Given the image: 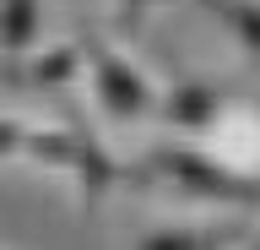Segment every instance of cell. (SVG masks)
<instances>
[{"label":"cell","mask_w":260,"mask_h":250,"mask_svg":"<svg viewBox=\"0 0 260 250\" xmlns=\"http://www.w3.org/2000/svg\"><path fill=\"white\" fill-rule=\"evenodd\" d=\"M136 180L168 185L174 196L217 201V207H255L260 201V185L239 180V174L222 169V163H211L206 152L190 147V142H157V147H146V163L136 169Z\"/></svg>","instance_id":"cell-1"},{"label":"cell","mask_w":260,"mask_h":250,"mask_svg":"<svg viewBox=\"0 0 260 250\" xmlns=\"http://www.w3.org/2000/svg\"><path fill=\"white\" fill-rule=\"evenodd\" d=\"M22 158H32V163H49L60 169V174H71L81 190V201L92 207L109 185L130 180V169H119L109 158V152L98 147V136L76 131V125H54V131H27V147H22Z\"/></svg>","instance_id":"cell-2"},{"label":"cell","mask_w":260,"mask_h":250,"mask_svg":"<svg viewBox=\"0 0 260 250\" xmlns=\"http://www.w3.org/2000/svg\"><path fill=\"white\" fill-rule=\"evenodd\" d=\"M81 60H87V76H92V98H98V109L109 120L136 125V120L157 115V87L146 82V71L136 66L125 49H114V44H103V38L92 33L81 44Z\"/></svg>","instance_id":"cell-3"},{"label":"cell","mask_w":260,"mask_h":250,"mask_svg":"<svg viewBox=\"0 0 260 250\" xmlns=\"http://www.w3.org/2000/svg\"><path fill=\"white\" fill-rule=\"evenodd\" d=\"M222 103H228V87H222V82H211V76H184L179 87H168V93L157 98V115L168 120L174 131L201 136V131L217 125Z\"/></svg>","instance_id":"cell-4"},{"label":"cell","mask_w":260,"mask_h":250,"mask_svg":"<svg viewBox=\"0 0 260 250\" xmlns=\"http://www.w3.org/2000/svg\"><path fill=\"white\" fill-rule=\"evenodd\" d=\"M81 71V49L60 44V49H22V54H0V87H16V93H49V87H65Z\"/></svg>","instance_id":"cell-5"},{"label":"cell","mask_w":260,"mask_h":250,"mask_svg":"<svg viewBox=\"0 0 260 250\" xmlns=\"http://www.w3.org/2000/svg\"><path fill=\"white\" fill-rule=\"evenodd\" d=\"M44 33V0H0V54L38 49Z\"/></svg>","instance_id":"cell-6"},{"label":"cell","mask_w":260,"mask_h":250,"mask_svg":"<svg viewBox=\"0 0 260 250\" xmlns=\"http://www.w3.org/2000/svg\"><path fill=\"white\" fill-rule=\"evenodd\" d=\"M195 6L211 11V17L233 33V44L260 66V0H195Z\"/></svg>","instance_id":"cell-7"},{"label":"cell","mask_w":260,"mask_h":250,"mask_svg":"<svg viewBox=\"0 0 260 250\" xmlns=\"http://www.w3.org/2000/svg\"><path fill=\"white\" fill-rule=\"evenodd\" d=\"M136 245L141 250H201V245H217V234H206V229H146Z\"/></svg>","instance_id":"cell-8"},{"label":"cell","mask_w":260,"mask_h":250,"mask_svg":"<svg viewBox=\"0 0 260 250\" xmlns=\"http://www.w3.org/2000/svg\"><path fill=\"white\" fill-rule=\"evenodd\" d=\"M27 120H16V115H0V163L6 158H22V147H27Z\"/></svg>","instance_id":"cell-9"},{"label":"cell","mask_w":260,"mask_h":250,"mask_svg":"<svg viewBox=\"0 0 260 250\" xmlns=\"http://www.w3.org/2000/svg\"><path fill=\"white\" fill-rule=\"evenodd\" d=\"M146 6H157V0H119V17H125V22H136Z\"/></svg>","instance_id":"cell-10"}]
</instances>
